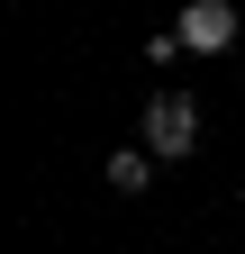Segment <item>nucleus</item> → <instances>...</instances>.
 Returning a JSON list of instances; mask_svg holds the SVG:
<instances>
[{
  "instance_id": "1",
  "label": "nucleus",
  "mask_w": 245,
  "mask_h": 254,
  "mask_svg": "<svg viewBox=\"0 0 245 254\" xmlns=\"http://www.w3.org/2000/svg\"><path fill=\"white\" fill-rule=\"evenodd\" d=\"M145 154H200V100L191 91H155L145 100Z\"/></svg>"
},
{
  "instance_id": "2",
  "label": "nucleus",
  "mask_w": 245,
  "mask_h": 254,
  "mask_svg": "<svg viewBox=\"0 0 245 254\" xmlns=\"http://www.w3.org/2000/svg\"><path fill=\"white\" fill-rule=\"evenodd\" d=\"M173 37L191 46V55H218V46H236V0H191Z\"/></svg>"
},
{
  "instance_id": "3",
  "label": "nucleus",
  "mask_w": 245,
  "mask_h": 254,
  "mask_svg": "<svg viewBox=\"0 0 245 254\" xmlns=\"http://www.w3.org/2000/svg\"><path fill=\"white\" fill-rule=\"evenodd\" d=\"M145 182H155V154H136V145H118V154H109V190H127V200H136Z\"/></svg>"
}]
</instances>
